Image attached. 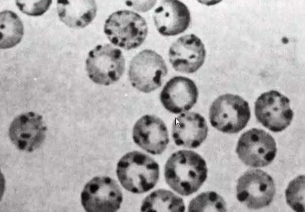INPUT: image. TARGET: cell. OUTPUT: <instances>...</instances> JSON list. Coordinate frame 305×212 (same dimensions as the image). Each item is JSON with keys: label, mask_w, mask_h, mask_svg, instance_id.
<instances>
[{"label": "cell", "mask_w": 305, "mask_h": 212, "mask_svg": "<svg viewBox=\"0 0 305 212\" xmlns=\"http://www.w3.org/2000/svg\"><path fill=\"white\" fill-rule=\"evenodd\" d=\"M47 127L42 117L28 112L16 116L9 127L8 134L12 143L19 150L32 152L43 142Z\"/></svg>", "instance_id": "11"}, {"label": "cell", "mask_w": 305, "mask_h": 212, "mask_svg": "<svg viewBox=\"0 0 305 212\" xmlns=\"http://www.w3.org/2000/svg\"><path fill=\"white\" fill-rule=\"evenodd\" d=\"M116 174L122 186L134 193L152 189L159 178L158 164L150 156L138 151L123 155L117 165Z\"/></svg>", "instance_id": "2"}, {"label": "cell", "mask_w": 305, "mask_h": 212, "mask_svg": "<svg viewBox=\"0 0 305 212\" xmlns=\"http://www.w3.org/2000/svg\"><path fill=\"white\" fill-rule=\"evenodd\" d=\"M126 5L139 12L150 10L155 5L157 0H124Z\"/></svg>", "instance_id": "23"}, {"label": "cell", "mask_w": 305, "mask_h": 212, "mask_svg": "<svg viewBox=\"0 0 305 212\" xmlns=\"http://www.w3.org/2000/svg\"><path fill=\"white\" fill-rule=\"evenodd\" d=\"M287 203L295 211L304 212L305 176L300 175L291 181L285 190Z\"/></svg>", "instance_id": "21"}, {"label": "cell", "mask_w": 305, "mask_h": 212, "mask_svg": "<svg viewBox=\"0 0 305 212\" xmlns=\"http://www.w3.org/2000/svg\"><path fill=\"white\" fill-rule=\"evenodd\" d=\"M208 133L206 121L196 112L184 113L175 118L172 125V136L179 146L196 148L205 140Z\"/></svg>", "instance_id": "16"}, {"label": "cell", "mask_w": 305, "mask_h": 212, "mask_svg": "<svg viewBox=\"0 0 305 212\" xmlns=\"http://www.w3.org/2000/svg\"><path fill=\"white\" fill-rule=\"evenodd\" d=\"M207 168L204 159L195 151L181 150L172 153L165 167L167 184L182 196L197 191L207 178Z\"/></svg>", "instance_id": "1"}, {"label": "cell", "mask_w": 305, "mask_h": 212, "mask_svg": "<svg viewBox=\"0 0 305 212\" xmlns=\"http://www.w3.org/2000/svg\"><path fill=\"white\" fill-rule=\"evenodd\" d=\"M0 18V49L11 48L19 44L22 39L23 23L15 13L8 10L1 11Z\"/></svg>", "instance_id": "19"}, {"label": "cell", "mask_w": 305, "mask_h": 212, "mask_svg": "<svg viewBox=\"0 0 305 212\" xmlns=\"http://www.w3.org/2000/svg\"><path fill=\"white\" fill-rule=\"evenodd\" d=\"M123 195L120 186L112 178L95 177L84 186L81 201L88 212H113L120 208Z\"/></svg>", "instance_id": "7"}, {"label": "cell", "mask_w": 305, "mask_h": 212, "mask_svg": "<svg viewBox=\"0 0 305 212\" xmlns=\"http://www.w3.org/2000/svg\"><path fill=\"white\" fill-rule=\"evenodd\" d=\"M188 211L226 212V203L223 198L214 191L202 192L190 201Z\"/></svg>", "instance_id": "20"}, {"label": "cell", "mask_w": 305, "mask_h": 212, "mask_svg": "<svg viewBox=\"0 0 305 212\" xmlns=\"http://www.w3.org/2000/svg\"><path fill=\"white\" fill-rule=\"evenodd\" d=\"M274 138L265 130L253 128L240 137L236 149L239 158L246 165L262 167L270 164L276 153Z\"/></svg>", "instance_id": "8"}, {"label": "cell", "mask_w": 305, "mask_h": 212, "mask_svg": "<svg viewBox=\"0 0 305 212\" xmlns=\"http://www.w3.org/2000/svg\"><path fill=\"white\" fill-rule=\"evenodd\" d=\"M223 0H197L200 3L206 6L214 5L220 2Z\"/></svg>", "instance_id": "24"}, {"label": "cell", "mask_w": 305, "mask_h": 212, "mask_svg": "<svg viewBox=\"0 0 305 212\" xmlns=\"http://www.w3.org/2000/svg\"><path fill=\"white\" fill-rule=\"evenodd\" d=\"M52 0H15L18 9L30 16H40L49 8Z\"/></svg>", "instance_id": "22"}, {"label": "cell", "mask_w": 305, "mask_h": 212, "mask_svg": "<svg viewBox=\"0 0 305 212\" xmlns=\"http://www.w3.org/2000/svg\"><path fill=\"white\" fill-rule=\"evenodd\" d=\"M169 59L176 71L194 73L204 63L206 51L201 39L194 34H188L178 37L170 46Z\"/></svg>", "instance_id": "12"}, {"label": "cell", "mask_w": 305, "mask_h": 212, "mask_svg": "<svg viewBox=\"0 0 305 212\" xmlns=\"http://www.w3.org/2000/svg\"><path fill=\"white\" fill-rule=\"evenodd\" d=\"M275 192L272 178L261 170L246 172L237 182V198L250 209H260L269 206Z\"/></svg>", "instance_id": "9"}, {"label": "cell", "mask_w": 305, "mask_h": 212, "mask_svg": "<svg viewBox=\"0 0 305 212\" xmlns=\"http://www.w3.org/2000/svg\"><path fill=\"white\" fill-rule=\"evenodd\" d=\"M153 18L157 31L165 36L183 33L191 22L188 7L179 0H163L155 9Z\"/></svg>", "instance_id": "15"}, {"label": "cell", "mask_w": 305, "mask_h": 212, "mask_svg": "<svg viewBox=\"0 0 305 212\" xmlns=\"http://www.w3.org/2000/svg\"><path fill=\"white\" fill-rule=\"evenodd\" d=\"M199 92L195 82L182 76L169 79L164 85L160 99L169 112L178 114L191 109L196 103Z\"/></svg>", "instance_id": "13"}, {"label": "cell", "mask_w": 305, "mask_h": 212, "mask_svg": "<svg viewBox=\"0 0 305 212\" xmlns=\"http://www.w3.org/2000/svg\"><path fill=\"white\" fill-rule=\"evenodd\" d=\"M289 98L271 90L262 93L255 102V115L263 126L271 131L284 130L291 123L293 112Z\"/></svg>", "instance_id": "10"}, {"label": "cell", "mask_w": 305, "mask_h": 212, "mask_svg": "<svg viewBox=\"0 0 305 212\" xmlns=\"http://www.w3.org/2000/svg\"><path fill=\"white\" fill-rule=\"evenodd\" d=\"M248 103L231 93L219 96L211 104L209 118L211 125L226 133H236L247 125L250 118Z\"/></svg>", "instance_id": "4"}, {"label": "cell", "mask_w": 305, "mask_h": 212, "mask_svg": "<svg viewBox=\"0 0 305 212\" xmlns=\"http://www.w3.org/2000/svg\"><path fill=\"white\" fill-rule=\"evenodd\" d=\"M57 11L59 19L66 25L82 29L94 19L97 6L95 0H57Z\"/></svg>", "instance_id": "17"}, {"label": "cell", "mask_w": 305, "mask_h": 212, "mask_svg": "<svg viewBox=\"0 0 305 212\" xmlns=\"http://www.w3.org/2000/svg\"><path fill=\"white\" fill-rule=\"evenodd\" d=\"M167 74V66L162 57L150 49L136 54L131 61L128 70L132 86L144 93L160 87Z\"/></svg>", "instance_id": "6"}, {"label": "cell", "mask_w": 305, "mask_h": 212, "mask_svg": "<svg viewBox=\"0 0 305 212\" xmlns=\"http://www.w3.org/2000/svg\"><path fill=\"white\" fill-rule=\"evenodd\" d=\"M141 212H183L185 206L183 199L171 191L160 189L148 195L143 200Z\"/></svg>", "instance_id": "18"}, {"label": "cell", "mask_w": 305, "mask_h": 212, "mask_svg": "<svg viewBox=\"0 0 305 212\" xmlns=\"http://www.w3.org/2000/svg\"><path fill=\"white\" fill-rule=\"evenodd\" d=\"M135 143L152 154H160L166 150L169 142L167 127L158 117L145 115L139 118L133 130Z\"/></svg>", "instance_id": "14"}, {"label": "cell", "mask_w": 305, "mask_h": 212, "mask_svg": "<svg viewBox=\"0 0 305 212\" xmlns=\"http://www.w3.org/2000/svg\"><path fill=\"white\" fill-rule=\"evenodd\" d=\"M103 30L112 44L126 50L140 46L148 33L144 18L129 10H120L110 14L105 21Z\"/></svg>", "instance_id": "3"}, {"label": "cell", "mask_w": 305, "mask_h": 212, "mask_svg": "<svg viewBox=\"0 0 305 212\" xmlns=\"http://www.w3.org/2000/svg\"><path fill=\"white\" fill-rule=\"evenodd\" d=\"M125 60L120 49L110 44L98 45L88 53L86 70L95 83L109 86L117 82L123 74Z\"/></svg>", "instance_id": "5"}]
</instances>
